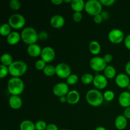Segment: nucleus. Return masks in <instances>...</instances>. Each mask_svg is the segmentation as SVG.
<instances>
[{
    "label": "nucleus",
    "mask_w": 130,
    "mask_h": 130,
    "mask_svg": "<svg viewBox=\"0 0 130 130\" xmlns=\"http://www.w3.org/2000/svg\"><path fill=\"white\" fill-rule=\"evenodd\" d=\"M47 126H48V124H46V123L43 120L38 121L35 123L36 129V130H46Z\"/></svg>",
    "instance_id": "2f4dec72"
},
{
    "label": "nucleus",
    "mask_w": 130,
    "mask_h": 130,
    "mask_svg": "<svg viewBox=\"0 0 130 130\" xmlns=\"http://www.w3.org/2000/svg\"><path fill=\"white\" fill-rule=\"evenodd\" d=\"M73 20L76 22H79L83 19V15L81 12H74L72 15Z\"/></svg>",
    "instance_id": "f704fd0d"
},
{
    "label": "nucleus",
    "mask_w": 130,
    "mask_h": 130,
    "mask_svg": "<svg viewBox=\"0 0 130 130\" xmlns=\"http://www.w3.org/2000/svg\"><path fill=\"white\" fill-rule=\"evenodd\" d=\"M11 27L8 23L2 24L0 27V34L3 36H8L11 32Z\"/></svg>",
    "instance_id": "a878e982"
},
{
    "label": "nucleus",
    "mask_w": 130,
    "mask_h": 130,
    "mask_svg": "<svg viewBox=\"0 0 130 130\" xmlns=\"http://www.w3.org/2000/svg\"><path fill=\"white\" fill-rule=\"evenodd\" d=\"M85 4L83 0H72L71 6L74 12H81L85 9Z\"/></svg>",
    "instance_id": "412c9836"
},
{
    "label": "nucleus",
    "mask_w": 130,
    "mask_h": 130,
    "mask_svg": "<svg viewBox=\"0 0 130 130\" xmlns=\"http://www.w3.org/2000/svg\"><path fill=\"white\" fill-rule=\"evenodd\" d=\"M9 105L13 109H19L22 105V100L17 95H11L8 100Z\"/></svg>",
    "instance_id": "f3484780"
},
{
    "label": "nucleus",
    "mask_w": 130,
    "mask_h": 130,
    "mask_svg": "<svg viewBox=\"0 0 130 130\" xmlns=\"http://www.w3.org/2000/svg\"><path fill=\"white\" fill-rule=\"evenodd\" d=\"M43 73L47 76H53L56 74L55 66L53 65H47L45 68L43 69Z\"/></svg>",
    "instance_id": "bb28decb"
},
{
    "label": "nucleus",
    "mask_w": 130,
    "mask_h": 130,
    "mask_svg": "<svg viewBox=\"0 0 130 130\" xmlns=\"http://www.w3.org/2000/svg\"><path fill=\"white\" fill-rule=\"evenodd\" d=\"M72 0H64V2L66 3H72Z\"/></svg>",
    "instance_id": "09e8293b"
},
{
    "label": "nucleus",
    "mask_w": 130,
    "mask_h": 130,
    "mask_svg": "<svg viewBox=\"0 0 130 130\" xmlns=\"http://www.w3.org/2000/svg\"><path fill=\"white\" fill-rule=\"evenodd\" d=\"M66 79H67V82L66 83H67V85H74L77 83L79 81V77L77 75L75 74H71Z\"/></svg>",
    "instance_id": "c85d7f7f"
},
{
    "label": "nucleus",
    "mask_w": 130,
    "mask_h": 130,
    "mask_svg": "<svg viewBox=\"0 0 130 130\" xmlns=\"http://www.w3.org/2000/svg\"><path fill=\"white\" fill-rule=\"evenodd\" d=\"M89 50H90V53L96 55L100 53L101 51V45L96 41H91L89 44Z\"/></svg>",
    "instance_id": "4be33fe9"
},
{
    "label": "nucleus",
    "mask_w": 130,
    "mask_h": 130,
    "mask_svg": "<svg viewBox=\"0 0 130 130\" xmlns=\"http://www.w3.org/2000/svg\"><path fill=\"white\" fill-rule=\"evenodd\" d=\"M115 81L116 85L121 88H125L128 87L130 83V79L128 74L124 73H120L116 77Z\"/></svg>",
    "instance_id": "ddd939ff"
},
{
    "label": "nucleus",
    "mask_w": 130,
    "mask_h": 130,
    "mask_svg": "<svg viewBox=\"0 0 130 130\" xmlns=\"http://www.w3.org/2000/svg\"><path fill=\"white\" fill-rule=\"evenodd\" d=\"M127 88H128V90H129V91H130V83L129 84V85H128V86Z\"/></svg>",
    "instance_id": "8fccbe9b"
},
{
    "label": "nucleus",
    "mask_w": 130,
    "mask_h": 130,
    "mask_svg": "<svg viewBox=\"0 0 130 130\" xmlns=\"http://www.w3.org/2000/svg\"><path fill=\"white\" fill-rule=\"evenodd\" d=\"M85 10L86 13L95 16L101 13L102 11V4L100 0H88L85 4Z\"/></svg>",
    "instance_id": "39448f33"
},
{
    "label": "nucleus",
    "mask_w": 130,
    "mask_h": 130,
    "mask_svg": "<svg viewBox=\"0 0 130 130\" xmlns=\"http://www.w3.org/2000/svg\"><path fill=\"white\" fill-rule=\"evenodd\" d=\"M41 57L46 63H49L52 62L55 57V52L51 46H45L42 48Z\"/></svg>",
    "instance_id": "9b49d317"
},
{
    "label": "nucleus",
    "mask_w": 130,
    "mask_h": 130,
    "mask_svg": "<svg viewBox=\"0 0 130 130\" xmlns=\"http://www.w3.org/2000/svg\"><path fill=\"white\" fill-rule=\"evenodd\" d=\"M26 20L25 17L20 13H15L11 15L8 19V24L11 28L20 29L25 25Z\"/></svg>",
    "instance_id": "423d86ee"
},
{
    "label": "nucleus",
    "mask_w": 130,
    "mask_h": 130,
    "mask_svg": "<svg viewBox=\"0 0 130 130\" xmlns=\"http://www.w3.org/2000/svg\"><path fill=\"white\" fill-rule=\"evenodd\" d=\"M3 130H7V129H3Z\"/></svg>",
    "instance_id": "603ef678"
},
{
    "label": "nucleus",
    "mask_w": 130,
    "mask_h": 130,
    "mask_svg": "<svg viewBox=\"0 0 130 130\" xmlns=\"http://www.w3.org/2000/svg\"><path fill=\"white\" fill-rule=\"evenodd\" d=\"M125 71L128 76H130V60L127 62L125 66Z\"/></svg>",
    "instance_id": "37998d69"
},
{
    "label": "nucleus",
    "mask_w": 130,
    "mask_h": 130,
    "mask_svg": "<svg viewBox=\"0 0 130 130\" xmlns=\"http://www.w3.org/2000/svg\"><path fill=\"white\" fill-rule=\"evenodd\" d=\"M67 102L71 105H74L77 104L80 100V94L77 90H70L67 95Z\"/></svg>",
    "instance_id": "dca6fc26"
},
{
    "label": "nucleus",
    "mask_w": 130,
    "mask_h": 130,
    "mask_svg": "<svg viewBox=\"0 0 130 130\" xmlns=\"http://www.w3.org/2000/svg\"><path fill=\"white\" fill-rule=\"evenodd\" d=\"M56 74L62 79H67L71 74V68L67 63H59L55 66Z\"/></svg>",
    "instance_id": "0eeeda50"
},
{
    "label": "nucleus",
    "mask_w": 130,
    "mask_h": 130,
    "mask_svg": "<svg viewBox=\"0 0 130 130\" xmlns=\"http://www.w3.org/2000/svg\"><path fill=\"white\" fill-rule=\"evenodd\" d=\"M46 66V62L42 59L38 60L35 63L36 68L38 70H39V71H41V70H43V69L45 68Z\"/></svg>",
    "instance_id": "72a5a7b5"
},
{
    "label": "nucleus",
    "mask_w": 130,
    "mask_h": 130,
    "mask_svg": "<svg viewBox=\"0 0 130 130\" xmlns=\"http://www.w3.org/2000/svg\"><path fill=\"white\" fill-rule=\"evenodd\" d=\"M108 38L111 43L118 44L124 39V34L121 29H114L110 30L108 34Z\"/></svg>",
    "instance_id": "1a4fd4ad"
},
{
    "label": "nucleus",
    "mask_w": 130,
    "mask_h": 130,
    "mask_svg": "<svg viewBox=\"0 0 130 130\" xmlns=\"http://www.w3.org/2000/svg\"><path fill=\"white\" fill-rule=\"evenodd\" d=\"M118 102L119 105L124 108L130 107V92L123 91L121 93L118 97Z\"/></svg>",
    "instance_id": "2eb2a0df"
},
{
    "label": "nucleus",
    "mask_w": 130,
    "mask_h": 130,
    "mask_svg": "<svg viewBox=\"0 0 130 130\" xmlns=\"http://www.w3.org/2000/svg\"><path fill=\"white\" fill-rule=\"evenodd\" d=\"M93 20L96 24H100V23L102 22V21L104 20V19H103L101 13H100L93 16Z\"/></svg>",
    "instance_id": "4c0bfd02"
},
{
    "label": "nucleus",
    "mask_w": 130,
    "mask_h": 130,
    "mask_svg": "<svg viewBox=\"0 0 130 130\" xmlns=\"http://www.w3.org/2000/svg\"><path fill=\"white\" fill-rule=\"evenodd\" d=\"M103 95H104V100H106L107 102L112 101L114 100V97H115V94H114V91L112 90H107Z\"/></svg>",
    "instance_id": "7c9ffc66"
},
{
    "label": "nucleus",
    "mask_w": 130,
    "mask_h": 130,
    "mask_svg": "<svg viewBox=\"0 0 130 130\" xmlns=\"http://www.w3.org/2000/svg\"><path fill=\"white\" fill-rule=\"evenodd\" d=\"M21 39L24 43L28 45L36 44L39 39L38 32L34 28L27 27L22 31Z\"/></svg>",
    "instance_id": "7ed1b4c3"
},
{
    "label": "nucleus",
    "mask_w": 130,
    "mask_h": 130,
    "mask_svg": "<svg viewBox=\"0 0 130 130\" xmlns=\"http://www.w3.org/2000/svg\"><path fill=\"white\" fill-rule=\"evenodd\" d=\"M124 45L130 50V34H128L125 38H124Z\"/></svg>",
    "instance_id": "ea45409f"
},
{
    "label": "nucleus",
    "mask_w": 130,
    "mask_h": 130,
    "mask_svg": "<svg viewBox=\"0 0 130 130\" xmlns=\"http://www.w3.org/2000/svg\"><path fill=\"white\" fill-rule=\"evenodd\" d=\"M69 91V87L67 83H58L53 88V94L59 98L61 96H67Z\"/></svg>",
    "instance_id": "9d476101"
},
{
    "label": "nucleus",
    "mask_w": 130,
    "mask_h": 130,
    "mask_svg": "<svg viewBox=\"0 0 130 130\" xmlns=\"http://www.w3.org/2000/svg\"><path fill=\"white\" fill-rule=\"evenodd\" d=\"M103 58H104V60L105 61V62H106L107 63L111 62L113 59L112 55L111 54H110V53H107V54H105Z\"/></svg>",
    "instance_id": "58836bf2"
},
{
    "label": "nucleus",
    "mask_w": 130,
    "mask_h": 130,
    "mask_svg": "<svg viewBox=\"0 0 130 130\" xmlns=\"http://www.w3.org/2000/svg\"><path fill=\"white\" fill-rule=\"evenodd\" d=\"M93 84L97 90H103L107 86L108 79L104 75L96 74L94 76Z\"/></svg>",
    "instance_id": "f8f14e48"
},
{
    "label": "nucleus",
    "mask_w": 130,
    "mask_h": 130,
    "mask_svg": "<svg viewBox=\"0 0 130 130\" xmlns=\"http://www.w3.org/2000/svg\"><path fill=\"white\" fill-rule=\"evenodd\" d=\"M38 37H39V39L41 41H44L48 39V34L45 30H42L40 32L38 33Z\"/></svg>",
    "instance_id": "c9c22d12"
},
{
    "label": "nucleus",
    "mask_w": 130,
    "mask_h": 130,
    "mask_svg": "<svg viewBox=\"0 0 130 130\" xmlns=\"http://www.w3.org/2000/svg\"><path fill=\"white\" fill-rule=\"evenodd\" d=\"M24 88V83L20 77H12L7 83L8 91L11 95L19 96L23 93Z\"/></svg>",
    "instance_id": "f257e3e1"
},
{
    "label": "nucleus",
    "mask_w": 130,
    "mask_h": 130,
    "mask_svg": "<svg viewBox=\"0 0 130 130\" xmlns=\"http://www.w3.org/2000/svg\"><path fill=\"white\" fill-rule=\"evenodd\" d=\"M51 2L54 4V5H61L62 3L64 2V0H51Z\"/></svg>",
    "instance_id": "c03bdc74"
},
{
    "label": "nucleus",
    "mask_w": 130,
    "mask_h": 130,
    "mask_svg": "<svg viewBox=\"0 0 130 130\" xmlns=\"http://www.w3.org/2000/svg\"><path fill=\"white\" fill-rule=\"evenodd\" d=\"M46 130H59L56 124H49L47 126V128Z\"/></svg>",
    "instance_id": "a19ab883"
},
{
    "label": "nucleus",
    "mask_w": 130,
    "mask_h": 130,
    "mask_svg": "<svg viewBox=\"0 0 130 130\" xmlns=\"http://www.w3.org/2000/svg\"><path fill=\"white\" fill-rule=\"evenodd\" d=\"M124 115H119L116 118L114 124L115 127L119 130H123L128 125V121Z\"/></svg>",
    "instance_id": "6ab92c4d"
},
{
    "label": "nucleus",
    "mask_w": 130,
    "mask_h": 130,
    "mask_svg": "<svg viewBox=\"0 0 130 130\" xmlns=\"http://www.w3.org/2000/svg\"><path fill=\"white\" fill-rule=\"evenodd\" d=\"M1 64L4 65L5 66L9 67L13 62H14L13 60L12 56L10 54L7 53H3L1 57Z\"/></svg>",
    "instance_id": "393cba45"
},
{
    "label": "nucleus",
    "mask_w": 130,
    "mask_h": 130,
    "mask_svg": "<svg viewBox=\"0 0 130 130\" xmlns=\"http://www.w3.org/2000/svg\"><path fill=\"white\" fill-rule=\"evenodd\" d=\"M94 76L90 73H85L81 77V81L85 85H89L93 81Z\"/></svg>",
    "instance_id": "cd10ccee"
},
{
    "label": "nucleus",
    "mask_w": 130,
    "mask_h": 130,
    "mask_svg": "<svg viewBox=\"0 0 130 130\" xmlns=\"http://www.w3.org/2000/svg\"><path fill=\"white\" fill-rule=\"evenodd\" d=\"M86 100L91 106L99 107L104 102V95L97 89H91L86 93Z\"/></svg>",
    "instance_id": "f03ea898"
},
{
    "label": "nucleus",
    "mask_w": 130,
    "mask_h": 130,
    "mask_svg": "<svg viewBox=\"0 0 130 130\" xmlns=\"http://www.w3.org/2000/svg\"><path fill=\"white\" fill-rule=\"evenodd\" d=\"M10 8L13 10H19L21 8V2L19 0H11L9 3Z\"/></svg>",
    "instance_id": "c756f323"
},
{
    "label": "nucleus",
    "mask_w": 130,
    "mask_h": 130,
    "mask_svg": "<svg viewBox=\"0 0 130 130\" xmlns=\"http://www.w3.org/2000/svg\"><path fill=\"white\" fill-rule=\"evenodd\" d=\"M59 100L61 103H66L67 102V96H61V97L59 98Z\"/></svg>",
    "instance_id": "49530a36"
},
{
    "label": "nucleus",
    "mask_w": 130,
    "mask_h": 130,
    "mask_svg": "<svg viewBox=\"0 0 130 130\" xmlns=\"http://www.w3.org/2000/svg\"><path fill=\"white\" fill-rule=\"evenodd\" d=\"M104 76L107 79H112L116 77V70L112 66H107L104 71Z\"/></svg>",
    "instance_id": "5701e85b"
},
{
    "label": "nucleus",
    "mask_w": 130,
    "mask_h": 130,
    "mask_svg": "<svg viewBox=\"0 0 130 130\" xmlns=\"http://www.w3.org/2000/svg\"><path fill=\"white\" fill-rule=\"evenodd\" d=\"M95 130H107L106 128L104 126H99L95 128Z\"/></svg>",
    "instance_id": "de8ad7c7"
},
{
    "label": "nucleus",
    "mask_w": 130,
    "mask_h": 130,
    "mask_svg": "<svg viewBox=\"0 0 130 130\" xmlns=\"http://www.w3.org/2000/svg\"><path fill=\"white\" fill-rule=\"evenodd\" d=\"M60 130H68V129H60Z\"/></svg>",
    "instance_id": "3c124183"
},
{
    "label": "nucleus",
    "mask_w": 130,
    "mask_h": 130,
    "mask_svg": "<svg viewBox=\"0 0 130 130\" xmlns=\"http://www.w3.org/2000/svg\"><path fill=\"white\" fill-rule=\"evenodd\" d=\"M20 130H36L35 123L30 120H24L20 124Z\"/></svg>",
    "instance_id": "b1692460"
},
{
    "label": "nucleus",
    "mask_w": 130,
    "mask_h": 130,
    "mask_svg": "<svg viewBox=\"0 0 130 130\" xmlns=\"http://www.w3.org/2000/svg\"><path fill=\"white\" fill-rule=\"evenodd\" d=\"M123 115L124 116L126 119H130V107H129L125 108L124 110V114Z\"/></svg>",
    "instance_id": "79ce46f5"
},
{
    "label": "nucleus",
    "mask_w": 130,
    "mask_h": 130,
    "mask_svg": "<svg viewBox=\"0 0 130 130\" xmlns=\"http://www.w3.org/2000/svg\"><path fill=\"white\" fill-rule=\"evenodd\" d=\"M9 74L13 77H20L27 71V65L22 60L14 61L8 67Z\"/></svg>",
    "instance_id": "20e7f679"
},
{
    "label": "nucleus",
    "mask_w": 130,
    "mask_h": 130,
    "mask_svg": "<svg viewBox=\"0 0 130 130\" xmlns=\"http://www.w3.org/2000/svg\"><path fill=\"white\" fill-rule=\"evenodd\" d=\"M27 53L30 57H37L38 56L41 55V53L42 52V48L38 44H32L28 45L27 48Z\"/></svg>",
    "instance_id": "a211bd4d"
},
{
    "label": "nucleus",
    "mask_w": 130,
    "mask_h": 130,
    "mask_svg": "<svg viewBox=\"0 0 130 130\" xmlns=\"http://www.w3.org/2000/svg\"><path fill=\"white\" fill-rule=\"evenodd\" d=\"M9 74L8 67L1 64L0 66V78L3 79L6 77Z\"/></svg>",
    "instance_id": "473e14b6"
},
{
    "label": "nucleus",
    "mask_w": 130,
    "mask_h": 130,
    "mask_svg": "<svg viewBox=\"0 0 130 130\" xmlns=\"http://www.w3.org/2000/svg\"><path fill=\"white\" fill-rule=\"evenodd\" d=\"M100 1L102 4V5H104V6H112L116 2L115 0H100Z\"/></svg>",
    "instance_id": "e433bc0d"
},
{
    "label": "nucleus",
    "mask_w": 130,
    "mask_h": 130,
    "mask_svg": "<svg viewBox=\"0 0 130 130\" xmlns=\"http://www.w3.org/2000/svg\"><path fill=\"white\" fill-rule=\"evenodd\" d=\"M50 24L53 27L58 29L64 25L65 19L62 15L57 14L52 17L50 19Z\"/></svg>",
    "instance_id": "4468645a"
},
{
    "label": "nucleus",
    "mask_w": 130,
    "mask_h": 130,
    "mask_svg": "<svg viewBox=\"0 0 130 130\" xmlns=\"http://www.w3.org/2000/svg\"><path fill=\"white\" fill-rule=\"evenodd\" d=\"M90 66L93 71L100 72L104 71L107 67V63L104 60V58L100 57H93L90 61Z\"/></svg>",
    "instance_id": "6e6552de"
},
{
    "label": "nucleus",
    "mask_w": 130,
    "mask_h": 130,
    "mask_svg": "<svg viewBox=\"0 0 130 130\" xmlns=\"http://www.w3.org/2000/svg\"><path fill=\"white\" fill-rule=\"evenodd\" d=\"M101 15L102 16L104 20V19H107L108 18H109V13H108V12H107V11H102L101 12Z\"/></svg>",
    "instance_id": "a18cd8bd"
},
{
    "label": "nucleus",
    "mask_w": 130,
    "mask_h": 130,
    "mask_svg": "<svg viewBox=\"0 0 130 130\" xmlns=\"http://www.w3.org/2000/svg\"><path fill=\"white\" fill-rule=\"evenodd\" d=\"M21 39V34L17 31H12L6 38L7 43L10 45H15L17 44Z\"/></svg>",
    "instance_id": "aec40b11"
}]
</instances>
